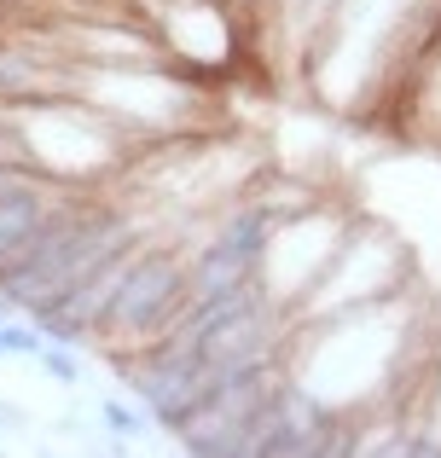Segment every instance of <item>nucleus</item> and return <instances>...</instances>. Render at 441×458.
I'll list each match as a JSON object with an SVG mask.
<instances>
[{"mask_svg":"<svg viewBox=\"0 0 441 458\" xmlns=\"http://www.w3.org/2000/svg\"><path fill=\"white\" fill-rule=\"evenodd\" d=\"M35 360H41V371H47V377L58 383V389H76V383H81V360H76V343H47V348H41Z\"/></svg>","mask_w":441,"mask_h":458,"instance_id":"obj_4","label":"nucleus"},{"mask_svg":"<svg viewBox=\"0 0 441 458\" xmlns=\"http://www.w3.org/2000/svg\"><path fill=\"white\" fill-rule=\"evenodd\" d=\"M99 424H105V436H116V441H134L140 429H151V412L134 401V394H105L99 401Z\"/></svg>","mask_w":441,"mask_h":458,"instance_id":"obj_3","label":"nucleus"},{"mask_svg":"<svg viewBox=\"0 0 441 458\" xmlns=\"http://www.w3.org/2000/svg\"><path fill=\"white\" fill-rule=\"evenodd\" d=\"M186 296H192V279H186V256L174 244H140L128 256L123 291H116V308L99 331V348L111 360L146 348L151 336H163L174 319H181Z\"/></svg>","mask_w":441,"mask_h":458,"instance_id":"obj_1","label":"nucleus"},{"mask_svg":"<svg viewBox=\"0 0 441 458\" xmlns=\"http://www.w3.org/2000/svg\"><path fill=\"white\" fill-rule=\"evenodd\" d=\"M58 198H64V180H53V174L0 191V267H12V261L30 250V238L47 226V215L58 209Z\"/></svg>","mask_w":441,"mask_h":458,"instance_id":"obj_2","label":"nucleus"}]
</instances>
